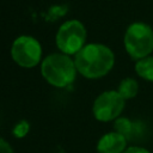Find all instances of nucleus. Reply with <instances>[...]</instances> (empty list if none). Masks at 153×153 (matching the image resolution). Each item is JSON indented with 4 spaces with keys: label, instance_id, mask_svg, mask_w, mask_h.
<instances>
[{
    "label": "nucleus",
    "instance_id": "f257e3e1",
    "mask_svg": "<svg viewBox=\"0 0 153 153\" xmlns=\"http://www.w3.org/2000/svg\"><path fill=\"white\" fill-rule=\"evenodd\" d=\"M76 71L88 79L104 76L115 63L112 50L100 43H90L84 45L74 59Z\"/></svg>",
    "mask_w": 153,
    "mask_h": 153
},
{
    "label": "nucleus",
    "instance_id": "f03ea898",
    "mask_svg": "<svg viewBox=\"0 0 153 153\" xmlns=\"http://www.w3.org/2000/svg\"><path fill=\"white\" fill-rule=\"evenodd\" d=\"M41 71L49 84L56 87H65L74 80L76 67L68 55L54 53L42 61Z\"/></svg>",
    "mask_w": 153,
    "mask_h": 153
},
{
    "label": "nucleus",
    "instance_id": "7ed1b4c3",
    "mask_svg": "<svg viewBox=\"0 0 153 153\" xmlns=\"http://www.w3.org/2000/svg\"><path fill=\"white\" fill-rule=\"evenodd\" d=\"M124 47L133 60L149 56L153 50V30L148 24L136 22L127 27L124 33Z\"/></svg>",
    "mask_w": 153,
    "mask_h": 153
},
{
    "label": "nucleus",
    "instance_id": "20e7f679",
    "mask_svg": "<svg viewBox=\"0 0 153 153\" xmlns=\"http://www.w3.org/2000/svg\"><path fill=\"white\" fill-rule=\"evenodd\" d=\"M86 29L78 19L65 22L56 33V44L66 55L76 54L85 43Z\"/></svg>",
    "mask_w": 153,
    "mask_h": 153
},
{
    "label": "nucleus",
    "instance_id": "39448f33",
    "mask_svg": "<svg viewBox=\"0 0 153 153\" xmlns=\"http://www.w3.org/2000/svg\"><path fill=\"white\" fill-rule=\"evenodd\" d=\"M11 55L19 66L30 68L39 62L42 48L36 38L23 35L14 39L11 48Z\"/></svg>",
    "mask_w": 153,
    "mask_h": 153
},
{
    "label": "nucleus",
    "instance_id": "423d86ee",
    "mask_svg": "<svg viewBox=\"0 0 153 153\" xmlns=\"http://www.w3.org/2000/svg\"><path fill=\"white\" fill-rule=\"evenodd\" d=\"M124 109V99L117 91H105L100 93L93 102L92 111L96 120L109 122L117 120Z\"/></svg>",
    "mask_w": 153,
    "mask_h": 153
},
{
    "label": "nucleus",
    "instance_id": "0eeeda50",
    "mask_svg": "<svg viewBox=\"0 0 153 153\" xmlns=\"http://www.w3.org/2000/svg\"><path fill=\"white\" fill-rule=\"evenodd\" d=\"M127 148V137L117 131L104 134L97 142L98 153H123Z\"/></svg>",
    "mask_w": 153,
    "mask_h": 153
},
{
    "label": "nucleus",
    "instance_id": "6e6552de",
    "mask_svg": "<svg viewBox=\"0 0 153 153\" xmlns=\"http://www.w3.org/2000/svg\"><path fill=\"white\" fill-rule=\"evenodd\" d=\"M137 91H139L137 81L135 79H133V78H126V79H123L120 82L118 90H117V92L121 94V97L124 100L126 99L134 98L137 94Z\"/></svg>",
    "mask_w": 153,
    "mask_h": 153
},
{
    "label": "nucleus",
    "instance_id": "1a4fd4ad",
    "mask_svg": "<svg viewBox=\"0 0 153 153\" xmlns=\"http://www.w3.org/2000/svg\"><path fill=\"white\" fill-rule=\"evenodd\" d=\"M135 71L142 79L153 81V56H147L139 60L135 65Z\"/></svg>",
    "mask_w": 153,
    "mask_h": 153
},
{
    "label": "nucleus",
    "instance_id": "9d476101",
    "mask_svg": "<svg viewBox=\"0 0 153 153\" xmlns=\"http://www.w3.org/2000/svg\"><path fill=\"white\" fill-rule=\"evenodd\" d=\"M114 128H115V131L122 134L128 140L129 136L131 135L133 130H134V124L128 118H126V117H118L117 120H115Z\"/></svg>",
    "mask_w": 153,
    "mask_h": 153
},
{
    "label": "nucleus",
    "instance_id": "9b49d317",
    "mask_svg": "<svg viewBox=\"0 0 153 153\" xmlns=\"http://www.w3.org/2000/svg\"><path fill=\"white\" fill-rule=\"evenodd\" d=\"M29 129H30V124L25 120H22L20 122H18L14 126V128H13V135L16 137H24L27 134Z\"/></svg>",
    "mask_w": 153,
    "mask_h": 153
},
{
    "label": "nucleus",
    "instance_id": "f8f14e48",
    "mask_svg": "<svg viewBox=\"0 0 153 153\" xmlns=\"http://www.w3.org/2000/svg\"><path fill=\"white\" fill-rule=\"evenodd\" d=\"M0 153H14L11 145L2 137H0Z\"/></svg>",
    "mask_w": 153,
    "mask_h": 153
},
{
    "label": "nucleus",
    "instance_id": "ddd939ff",
    "mask_svg": "<svg viewBox=\"0 0 153 153\" xmlns=\"http://www.w3.org/2000/svg\"><path fill=\"white\" fill-rule=\"evenodd\" d=\"M123 153H151L148 149L143 148V147H139V146H129L126 148V151Z\"/></svg>",
    "mask_w": 153,
    "mask_h": 153
}]
</instances>
